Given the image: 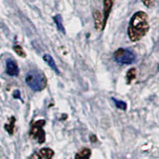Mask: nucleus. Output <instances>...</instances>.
<instances>
[{
	"label": "nucleus",
	"mask_w": 159,
	"mask_h": 159,
	"mask_svg": "<svg viewBox=\"0 0 159 159\" xmlns=\"http://www.w3.org/2000/svg\"><path fill=\"white\" fill-rule=\"evenodd\" d=\"M155 1L156 0H141V2L145 5L146 7H152L154 4H155Z\"/></svg>",
	"instance_id": "obj_16"
},
{
	"label": "nucleus",
	"mask_w": 159,
	"mask_h": 159,
	"mask_svg": "<svg viewBox=\"0 0 159 159\" xmlns=\"http://www.w3.org/2000/svg\"><path fill=\"white\" fill-rule=\"evenodd\" d=\"M136 75H137V71L135 68H131L129 69L127 73H126V83L127 84H130L134 80L136 79Z\"/></svg>",
	"instance_id": "obj_10"
},
{
	"label": "nucleus",
	"mask_w": 159,
	"mask_h": 159,
	"mask_svg": "<svg viewBox=\"0 0 159 159\" xmlns=\"http://www.w3.org/2000/svg\"><path fill=\"white\" fill-rule=\"evenodd\" d=\"M26 84L35 92H40L46 88V78L42 72L39 71H31L26 75L25 78Z\"/></svg>",
	"instance_id": "obj_2"
},
{
	"label": "nucleus",
	"mask_w": 159,
	"mask_h": 159,
	"mask_svg": "<svg viewBox=\"0 0 159 159\" xmlns=\"http://www.w3.org/2000/svg\"><path fill=\"white\" fill-rule=\"evenodd\" d=\"M149 30L148 16L145 12L138 11L133 14L129 21L127 33L128 37L132 42H137L147 34Z\"/></svg>",
	"instance_id": "obj_1"
},
{
	"label": "nucleus",
	"mask_w": 159,
	"mask_h": 159,
	"mask_svg": "<svg viewBox=\"0 0 159 159\" xmlns=\"http://www.w3.org/2000/svg\"><path fill=\"white\" fill-rule=\"evenodd\" d=\"M13 49H14V51L19 55V56H21V57L26 56V54H25V52L23 51V49L21 48V46H18V45H16V46H14Z\"/></svg>",
	"instance_id": "obj_15"
},
{
	"label": "nucleus",
	"mask_w": 159,
	"mask_h": 159,
	"mask_svg": "<svg viewBox=\"0 0 159 159\" xmlns=\"http://www.w3.org/2000/svg\"><path fill=\"white\" fill-rule=\"evenodd\" d=\"M14 122H15V118L12 117L11 120H10V123L9 124H5V129L10 133V134H13V131H14Z\"/></svg>",
	"instance_id": "obj_14"
},
{
	"label": "nucleus",
	"mask_w": 159,
	"mask_h": 159,
	"mask_svg": "<svg viewBox=\"0 0 159 159\" xmlns=\"http://www.w3.org/2000/svg\"><path fill=\"white\" fill-rule=\"evenodd\" d=\"M45 124V120H38L32 124L30 135L33 138L38 139L39 143H43L45 141V132L43 130V125Z\"/></svg>",
	"instance_id": "obj_4"
},
{
	"label": "nucleus",
	"mask_w": 159,
	"mask_h": 159,
	"mask_svg": "<svg viewBox=\"0 0 159 159\" xmlns=\"http://www.w3.org/2000/svg\"><path fill=\"white\" fill-rule=\"evenodd\" d=\"M6 73L9 76L15 77L19 74V69L17 67V65L15 62H13L12 60H8L6 63Z\"/></svg>",
	"instance_id": "obj_6"
},
{
	"label": "nucleus",
	"mask_w": 159,
	"mask_h": 159,
	"mask_svg": "<svg viewBox=\"0 0 159 159\" xmlns=\"http://www.w3.org/2000/svg\"><path fill=\"white\" fill-rule=\"evenodd\" d=\"M89 139H91V141H92V142H97V140H98V139H97V136H96V135H93V134H92L91 137H89Z\"/></svg>",
	"instance_id": "obj_18"
},
{
	"label": "nucleus",
	"mask_w": 159,
	"mask_h": 159,
	"mask_svg": "<svg viewBox=\"0 0 159 159\" xmlns=\"http://www.w3.org/2000/svg\"><path fill=\"white\" fill-rule=\"evenodd\" d=\"M40 154L46 159H52L54 155V151L50 148H42L41 150H40Z\"/></svg>",
	"instance_id": "obj_11"
},
{
	"label": "nucleus",
	"mask_w": 159,
	"mask_h": 159,
	"mask_svg": "<svg viewBox=\"0 0 159 159\" xmlns=\"http://www.w3.org/2000/svg\"><path fill=\"white\" fill-rule=\"evenodd\" d=\"M114 3V0H103V20L104 24L107 23V18L109 16V13L111 11L112 5Z\"/></svg>",
	"instance_id": "obj_7"
},
{
	"label": "nucleus",
	"mask_w": 159,
	"mask_h": 159,
	"mask_svg": "<svg viewBox=\"0 0 159 159\" xmlns=\"http://www.w3.org/2000/svg\"><path fill=\"white\" fill-rule=\"evenodd\" d=\"M30 159H41V156H40L38 153H33L31 157H30Z\"/></svg>",
	"instance_id": "obj_17"
},
{
	"label": "nucleus",
	"mask_w": 159,
	"mask_h": 159,
	"mask_svg": "<svg viewBox=\"0 0 159 159\" xmlns=\"http://www.w3.org/2000/svg\"><path fill=\"white\" fill-rule=\"evenodd\" d=\"M114 59H116V61L117 63L128 65V64H132L135 61L136 56L130 50L120 48L114 52Z\"/></svg>",
	"instance_id": "obj_3"
},
{
	"label": "nucleus",
	"mask_w": 159,
	"mask_h": 159,
	"mask_svg": "<svg viewBox=\"0 0 159 159\" xmlns=\"http://www.w3.org/2000/svg\"><path fill=\"white\" fill-rule=\"evenodd\" d=\"M112 101L114 102V103H116V106L117 108L119 109H122V111H125L127 106H126V103L122 102V101H118V99H116V98H112Z\"/></svg>",
	"instance_id": "obj_13"
},
{
	"label": "nucleus",
	"mask_w": 159,
	"mask_h": 159,
	"mask_svg": "<svg viewBox=\"0 0 159 159\" xmlns=\"http://www.w3.org/2000/svg\"><path fill=\"white\" fill-rule=\"evenodd\" d=\"M93 16V20H94V27H96L98 31H101V30H102L104 28V26H106L102 14L99 12L98 10H94Z\"/></svg>",
	"instance_id": "obj_5"
},
{
	"label": "nucleus",
	"mask_w": 159,
	"mask_h": 159,
	"mask_svg": "<svg viewBox=\"0 0 159 159\" xmlns=\"http://www.w3.org/2000/svg\"><path fill=\"white\" fill-rule=\"evenodd\" d=\"M54 21L55 23L57 24V27L60 31H62L63 33H65V27L63 25V22H62V17L61 15H56V16H54Z\"/></svg>",
	"instance_id": "obj_12"
},
{
	"label": "nucleus",
	"mask_w": 159,
	"mask_h": 159,
	"mask_svg": "<svg viewBox=\"0 0 159 159\" xmlns=\"http://www.w3.org/2000/svg\"><path fill=\"white\" fill-rule=\"evenodd\" d=\"M43 59H44V61L46 62L49 66H50V68H51L52 70H54L55 72H56L57 74H59V70H58V67H57V65H56V63H55V61H54V59L50 56V55H48V54H46V55H44V57H43Z\"/></svg>",
	"instance_id": "obj_9"
},
{
	"label": "nucleus",
	"mask_w": 159,
	"mask_h": 159,
	"mask_svg": "<svg viewBox=\"0 0 159 159\" xmlns=\"http://www.w3.org/2000/svg\"><path fill=\"white\" fill-rule=\"evenodd\" d=\"M91 149L89 148H83L81 151H79L76 156H75V159H89L91 157Z\"/></svg>",
	"instance_id": "obj_8"
}]
</instances>
